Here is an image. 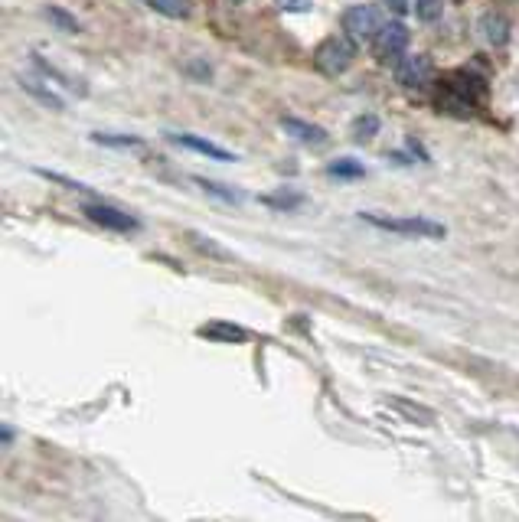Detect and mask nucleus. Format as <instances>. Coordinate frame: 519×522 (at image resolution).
<instances>
[{
	"label": "nucleus",
	"mask_w": 519,
	"mask_h": 522,
	"mask_svg": "<svg viewBox=\"0 0 519 522\" xmlns=\"http://www.w3.org/2000/svg\"><path fill=\"white\" fill-rule=\"evenodd\" d=\"M415 10H418V17H422V20L435 23V20H441L444 0H418V4H415Z\"/></svg>",
	"instance_id": "obj_20"
},
{
	"label": "nucleus",
	"mask_w": 519,
	"mask_h": 522,
	"mask_svg": "<svg viewBox=\"0 0 519 522\" xmlns=\"http://www.w3.org/2000/svg\"><path fill=\"white\" fill-rule=\"evenodd\" d=\"M82 213L89 216L95 226L111 229V232H134V229H138V219L128 216V213H121V209L108 206V203H85Z\"/></svg>",
	"instance_id": "obj_7"
},
{
	"label": "nucleus",
	"mask_w": 519,
	"mask_h": 522,
	"mask_svg": "<svg viewBox=\"0 0 519 522\" xmlns=\"http://www.w3.org/2000/svg\"><path fill=\"white\" fill-rule=\"evenodd\" d=\"M196 183H200L206 193H213V196H219V200H226V203H236L239 206L245 200V196L239 190H232V186H222V183H213V180H196Z\"/></svg>",
	"instance_id": "obj_18"
},
{
	"label": "nucleus",
	"mask_w": 519,
	"mask_h": 522,
	"mask_svg": "<svg viewBox=\"0 0 519 522\" xmlns=\"http://www.w3.org/2000/svg\"><path fill=\"white\" fill-rule=\"evenodd\" d=\"M281 10H288V14H307V10L314 7V0H275Z\"/></svg>",
	"instance_id": "obj_23"
},
{
	"label": "nucleus",
	"mask_w": 519,
	"mask_h": 522,
	"mask_svg": "<svg viewBox=\"0 0 519 522\" xmlns=\"http://www.w3.org/2000/svg\"><path fill=\"white\" fill-rule=\"evenodd\" d=\"M409 46V27L405 23H386L376 36H373V53L379 62H389V59H399Z\"/></svg>",
	"instance_id": "obj_4"
},
{
	"label": "nucleus",
	"mask_w": 519,
	"mask_h": 522,
	"mask_svg": "<svg viewBox=\"0 0 519 522\" xmlns=\"http://www.w3.org/2000/svg\"><path fill=\"white\" fill-rule=\"evenodd\" d=\"M480 30H484V40L493 46H506V40H510V23H506L500 14H487L484 20H480Z\"/></svg>",
	"instance_id": "obj_11"
},
{
	"label": "nucleus",
	"mask_w": 519,
	"mask_h": 522,
	"mask_svg": "<svg viewBox=\"0 0 519 522\" xmlns=\"http://www.w3.org/2000/svg\"><path fill=\"white\" fill-rule=\"evenodd\" d=\"M392 405L399 408V412L405 415V418H418V425H431V421H435V412H431V408H422V405H412L409 399H392Z\"/></svg>",
	"instance_id": "obj_15"
},
{
	"label": "nucleus",
	"mask_w": 519,
	"mask_h": 522,
	"mask_svg": "<svg viewBox=\"0 0 519 522\" xmlns=\"http://www.w3.org/2000/svg\"><path fill=\"white\" fill-rule=\"evenodd\" d=\"M379 131V118L376 115H363L353 121V141L363 144V141H373V134Z\"/></svg>",
	"instance_id": "obj_16"
},
{
	"label": "nucleus",
	"mask_w": 519,
	"mask_h": 522,
	"mask_svg": "<svg viewBox=\"0 0 519 522\" xmlns=\"http://www.w3.org/2000/svg\"><path fill=\"white\" fill-rule=\"evenodd\" d=\"M395 79H399L405 89H425V85L435 79V62L422 53L405 56L399 62V69H395Z\"/></svg>",
	"instance_id": "obj_6"
},
{
	"label": "nucleus",
	"mask_w": 519,
	"mask_h": 522,
	"mask_svg": "<svg viewBox=\"0 0 519 522\" xmlns=\"http://www.w3.org/2000/svg\"><path fill=\"white\" fill-rule=\"evenodd\" d=\"M369 226L386 229V232H399V235H412V239H444V226L431 219H399V216H379V213H363Z\"/></svg>",
	"instance_id": "obj_3"
},
{
	"label": "nucleus",
	"mask_w": 519,
	"mask_h": 522,
	"mask_svg": "<svg viewBox=\"0 0 519 522\" xmlns=\"http://www.w3.org/2000/svg\"><path fill=\"white\" fill-rule=\"evenodd\" d=\"M170 141H173V144L190 147V151H196V154L213 157V160H236V154H229L226 147H219V144H213V141L196 138V134H170Z\"/></svg>",
	"instance_id": "obj_9"
},
{
	"label": "nucleus",
	"mask_w": 519,
	"mask_h": 522,
	"mask_svg": "<svg viewBox=\"0 0 519 522\" xmlns=\"http://www.w3.org/2000/svg\"><path fill=\"white\" fill-rule=\"evenodd\" d=\"M232 4H242V0H232Z\"/></svg>",
	"instance_id": "obj_25"
},
{
	"label": "nucleus",
	"mask_w": 519,
	"mask_h": 522,
	"mask_svg": "<svg viewBox=\"0 0 519 522\" xmlns=\"http://www.w3.org/2000/svg\"><path fill=\"white\" fill-rule=\"evenodd\" d=\"M356 59V43L350 36H327L324 43L314 49V66L324 76H343Z\"/></svg>",
	"instance_id": "obj_2"
},
{
	"label": "nucleus",
	"mask_w": 519,
	"mask_h": 522,
	"mask_svg": "<svg viewBox=\"0 0 519 522\" xmlns=\"http://www.w3.org/2000/svg\"><path fill=\"white\" fill-rule=\"evenodd\" d=\"M330 177H363V164H356V160L343 157V160H333V164L327 167Z\"/></svg>",
	"instance_id": "obj_19"
},
{
	"label": "nucleus",
	"mask_w": 519,
	"mask_h": 522,
	"mask_svg": "<svg viewBox=\"0 0 519 522\" xmlns=\"http://www.w3.org/2000/svg\"><path fill=\"white\" fill-rule=\"evenodd\" d=\"M281 128L294 134L301 144H311V147H324L330 138H327V131L324 128H317V124H307L301 118H281Z\"/></svg>",
	"instance_id": "obj_8"
},
{
	"label": "nucleus",
	"mask_w": 519,
	"mask_h": 522,
	"mask_svg": "<svg viewBox=\"0 0 519 522\" xmlns=\"http://www.w3.org/2000/svg\"><path fill=\"white\" fill-rule=\"evenodd\" d=\"M46 20H53L56 30H63V33H79V20L66 14L63 7H46Z\"/></svg>",
	"instance_id": "obj_17"
},
{
	"label": "nucleus",
	"mask_w": 519,
	"mask_h": 522,
	"mask_svg": "<svg viewBox=\"0 0 519 522\" xmlns=\"http://www.w3.org/2000/svg\"><path fill=\"white\" fill-rule=\"evenodd\" d=\"M382 27H386V23H382V17H379L376 7L360 4V7H350V10L343 14V30L350 33L353 40H369V36H376Z\"/></svg>",
	"instance_id": "obj_5"
},
{
	"label": "nucleus",
	"mask_w": 519,
	"mask_h": 522,
	"mask_svg": "<svg viewBox=\"0 0 519 522\" xmlns=\"http://www.w3.org/2000/svg\"><path fill=\"white\" fill-rule=\"evenodd\" d=\"M382 4H386L392 14H409V0H382Z\"/></svg>",
	"instance_id": "obj_24"
},
{
	"label": "nucleus",
	"mask_w": 519,
	"mask_h": 522,
	"mask_svg": "<svg viewBox=\"0 0 519 522\" xmlns=\"http://www.w3.org/2000/svg\"><path fill=\"white\" fill-rule=\"evenodd\" d=\"M200 337L216 340V343H245L249 333H245L242 327H232V323L216 320V323H206V327H200Z\"/></svg>",
	"instance_id": "obj_10"
},
{
	"label": "nucleus",
	"mask_w": 519,
	"mask_h": 522,
	"mask_svg": "<svg viewBox=\"0 0 519 522\" xmlns=\"http://www.w3.org/2000/svg\"><path fill=\"white\" fill-rule=\"evenodd\" d=\"M187 239H190V245L196 248V252H203V255H209V258H222V261H226V258H232V252H229V248L216 245L213 239H209V235H196V232H190Z\"/></svg>",
	"instance_id": "obj_13"
},
{
	"label": "nucleus",
	"mask_w": 519,
	"mask_h": 522,
	"mask_svg": "<svg viewBox=\"0 0 519 522\" xmlns=\"http://www.w3.org/2000/svg\"><path fill=\"white\" fill-rule=\"evenodd\" d=\"M20 85H23V89H27V92H33L36 98H43V102H46L49 108H56V111H59V108H63V102H59V98H56L53 92H46V89H40V85H33L30 79H23Z\"/></svg>",
	"instance_id": "obj_21"
},
{
	"label": "nucleus",
	"mask_w": 519,
	"mask_h": 522,
	"mask_svg": "<svg viewBox=\"0 0 519 522\" xmlns=\"http://www.w3.org/2000/svg\"><path fill=\"white\" fill-rule=\"evenodd\" d=\"M144 4H151L157 14L164 17H190V0H144Z\"/></svg>",
	"instance_id": "obj_14"
},
{
	"label": "nucleus",
	"mask_w": 519,
	"mask_h": 522,
	"mask_svg": "<svg viewBox=\"0 0 519 522\" xmlns=\"http://www.w3.org/2000/svg\"><path fill=\"white\" fill-rule=\"evenodd\" d=\"M262 203L271 206V209H281V213H288V209L304 206V196H301V193H291V190H281V193H268V196H262Z\"/></svg>",
	"instance_id": "obj_12"
},
{
	"label": "nucleus",
	"mask_w": 519,
	"mask_h": 522,
	"mask_svg": "<svg viewBox=\"0 0 519 522\" xmlns=\"http://www.w3.org/2000/svg\"><path fill=\"white\" fill-rule=\"evenodd\" d=\"M484 102H487V79L477 76V72L457 69L438 82V108L451 111V115H471Z\"/></svg>",
	"instance_id": "obj_1"
},
{
	"label": "nucleus",
	"mask_w": 519,
	"mask_h": 522,
	"mask_svg": "<svg viewBox=\"0 0 519 522\" xmlns=\"http://www.w3.org/2000/svg\"><path fill=\"white\" fill-rule=\"evenodd\" d=\"M92 141L111 144V147H138L141 144V138H115V134H92Z\"/></svg>",
	"instance_id": "obj_22"
}]
</instances>
